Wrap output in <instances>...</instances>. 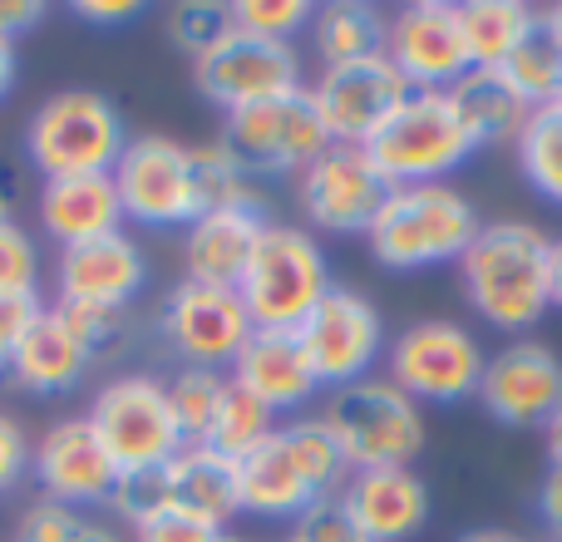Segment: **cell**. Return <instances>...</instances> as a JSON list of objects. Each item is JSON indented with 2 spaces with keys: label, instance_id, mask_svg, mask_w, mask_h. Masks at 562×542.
<instances>
[{
  "label": "cell",
  "instance_id": "6da1fadb",
  "mask_svg": "<svg viewBox=\"0 0 562 542\" xmlns=\"http://www.w3.org/2000/svg\"><path fill=\"white\" fill-rule=\"evenodd\" d=\"M553 237L524 217L484 223L459 257V291L488 330L524 336L553 310Z\"/></svg>",
  "mask_w": 562,
  "mask_h": 542
},
{
  "label": "cell",
  "instance_id": "7a4b0ae2",
  "mask_svg": "<svg viewBox=\"0 0 562 542\" xmlns=\"http://www.w3.org/2000/svg\"><path fill=\"white\" fill-rule=\"evenodd\" d=\"M479 213L454 183H415L390 188L366 247L385 271H429L459 267L469 242L479 237Z\"/></svg>",
  "mask_w": 562,
  "mask_h": 542
},
{
  "label": "cell",
  "instance_id": "3957f363",
  "mask_svg": "<svg viewBox=\"0 0 562 542\" xmlns=\"http://www.w3.org/2000/svg\"><path fill=\"white\" fill-rule=\"evenodd\" d=\"M321 419L336 434L350 474H360V468H415V459L429 444L425 409L385 370L356 380V385L326 389Z\"/></svg>",
  "mask_w": 562,
  "mask_h": 542
},
{
  "label": "cell",
  "instance_id": "277c9868",
  "mask_svg": "<svg viewBox=\"0 0 562 542\" xmlns=\"http://www.w3.org/2000/svg\"><path fill=\"white\" fill-rule=\"evenodd\" d=\"M124 148V114L99 89H59L25 124V158L40 173V183L114 173Z\"/></svg>",
  "mask_w": 562,
  "mask_h": 542
},
{
  "label": "cell",
  "instance_id": "5b68a950",
  "mask_svg": "<svg viewBox=\"0 0 562 542\" xmlns=\"http://www.w3.org/2000/svg\"><path fill=\"white\" fill-rule=\"evenodd\" d=\"M474 154L479 144L449 94H409L395 118L366 144V158L385 188L449 183V173H459Z\"/></svg>",
  "mask_w": 562,
  "mask_h": 542
},
{
  "label": "cell",
  "instance_id": "8992f818",
  "mask_svg": "<svg viewBox=\"0 0 562 542\" xmlns=\"http://www.w3.org/2000/svg\"><path fill=\"white\" fill-rule=\"evenodd\" d=\"M336 286L321 237L296 223H272L247 262L237 296L257 330H301L316 301Z\"/></svg>",
  "mask_w": 562,
  "mask_h": 542
},
{
  "label": "cell",
  "instance_id": "52a82bcc",
  "mask_svg": "<svg viewBox=\"0 0 562 542\" xmlns=\"http://www.w3.org/2000/svg\"><path fill=\"white\" fill-rule=\"evenodd\" d=\"M488 350L464 320L425 316L395 330L385 346V375L415 399L419 409H454L479 399Z\"/></svg>",
  "mask_w": 562,
  "mask_h": 542
},
{
  "label": "cell",
  "instance_id": "ba28073f",
  "mask_svg": "<svg viewBox=\"0 0 562 542\" xmlns=\"http://www.w3.org/2000/svg\"><path fill=\"white\" fill-rule=\"evenodd\" d=\"M114 188L124 203V223L138 227H193L203 213H213V193L203 183L198 148L178 144L168 134L128 138L124 158L114 168Z\"/></svg>",
  "mask_w": 562,
  "mask_h": 542
},
{
  "label": "cell",
  "instance_id": "9c48e42d",
  "mask_svg": "<svg viewBox=\"0 0 562 542\" xmlns=\"http://www.w3.org/2000/svg\"><path fill=\"white\" fill-rule=\"evenodd\" d=\"M85 415L124 474L164 468L183 449V429H178L173 399H168V380L148 375V370L114 375Z\"/></svg>",
  "mask_w": 562,
  "mask_h": 542
},
{
  "label": "cell",
  "instance_id": "30bf717a",
  "mask_svg": "<svg viewBox=\"0 0 562 542\" xmlns=\"http://www.w3.org/2000/svg\"><path fill=\"white\" fill-rule=\"evenodd\" d=\"M301 350H306L311 370H316L321 389H340L356 380L375 375V365H385L390 330L380 306L356 286H330L316 301L306 320L296 330Z\"/></svg>",
  "mask_w": 562,
  "mask_h": 542
},
{
  "label": "cell",
  "instance_id": "8fae6325",
  "mask_svg": "<svg viewBox=\"0 0 562 542\" xmlns=\"http://www.w3.org/2000/svg\"><path fill=\"white\" fill-rule=\"evenodd\" d=\"M223 144L247 163V173H272V178H301L321 154L330 148V134L321 124V109L311 99V84L291 89L267 104L237 109L223 124Z\"/></svg>",
  "mask_w": 562,
  "mask_h": 542
},
{
  "label": "cell",
  "instance_id": "7c38bea8",
  "mask_svg": "<svg viewBox=\"0 0 562 542\" xmlns=\"http://www.w3.org/2000/svg\"><path fill=\"white\" fill-rule=\"evenodd\" d=\"M193 84L213 109L237 114V109L267 104V99L301 89V55L296 45H281V39H262L252 30L227 25V35L207 55L193 59Z\"/></svg>",
  "mask_w": 562,
  "mask_h": 542
},
{
  "label": "cell",
  "instance_id": "4fadbf2b",
  "mask_svg": "<svg viewBox=\"0 0 562 542\" xmlns=\"http://www.w3.org/2000/svg\"><path fill=\"white\" fill-rule=\"evenodd\" d=\"M158 330L173 346L183 365L198 370H233L243 346L252 340V316L233 286H207V281H178L158 310Z\"/></svg>",
  "mask_w": 562,
  "mask_h": 542
},
{
  "label": "cell",
  "instance_id": "5bb4252c",
  "mask_svg": "<svg viewBox=\"0 0 562 542\" xmlns=\"http://www.w3.org/2000/svg\"><path fill=\"white\" fill-rule=\"evenodd\" d=\"M390 65L415 94H449L469 75V45L459 30V0H409L390 15Z\"/></svg>",
  "mask_w": 562,
  "mask_h": 542
},
{
  "label": "cell",
  "instance_id": "9a60e30c",
  "mask_svg": "<svg viewBox=\"0 0 562 542\" xmlns=\"http://www.w3.org/2000/svg\"><path fill=\"white\" fill-rule=\"evenodd\" d=\"M562 405V355L548 340L518 336L498 346L479 380V409L504 429H543Z\"/></svg>",
  "mask_w": 562,
  "mask_h": 542
},
{
  "label": "cell",
  "instance_id": "2e32d148",
  "mask_svg": "<svg viewBox=\"0 0 562 542\" xmlns=\"http://www.w3.org/2000/svg\"><path fill=\"white\" fill-rule=\"evenodd\" d=\"M409 94L415 89L390 65V55H370V59H356V65H330L311 84V99L321 109V124H326L330 144H350V148H366L395 118V109Z\"/></svg>",
  "mask_w": 562,
  "mask_h": 542
},
{
  "label": "cell",
  "instance_id": "e0dca14e",
  "mask_svg": "<svg viewBox=\"0 0 562 542\" xmlns=\"http://www.w3.org/2000/svg\"><path fill=\"white\" fill-rule=\"evenodd\" d=\"M385 193L390 188L380 183L366 148H350V144H330L296 178L301 217H306L311 233H326V237H366Z\"/></svg>",
  "mask_w": 562,
  "mask_h": 542
},
{
  "label": "cell",
  "instance_id": "ac0fdd59",
  "mask_svg": "<svg viewBox=\"0 0 562 542\" xmlns=\"http://www.w3.org/2000/svg\"><path fill=\"white\" fill-rule=\"evenodd\" d=\"M30 474L40 484V498H55L79 513V508H109L124 468L94 434L89 415H69L45 429V439L30 454Z\"/></svg>",
  "mask_w": 562,
  "mask_h": 542
},
{
  "label": "cell",
  "instance_id": "d6986e66",
  "mask_svg": "<svg viewBox=\"0 0 562 542\" xmlns=\"http://www.w3.org/2000/svg\"><path fill=\"white\" fill-rule=\"evenodd\" d=\"M272 207L267 197L257 193H243V197H227L217 203L213 213H203L193 227L183 233V267H188V281H207V286H233L243 281L247 262H252L257 242L262 233L272 227Z\"/></svg>",
  "mask_w": 562,
  "mask_h": 542
},
{
  "label": "cell",
  "instance_id": "ffe728a7",
  "mask_svg": "<svg viewBox=\"0 0 562 542\" xmlns=\"http://www.w3.org/2000/svg\"><path fill=\"white\" fill-rule=\"evenodd\" d=\"M148 286V257L128 233H109L94 242L65 247L55 262V301L65 306L124 310Z\"/></svg>",
  "mask_w": 562,
  "mask_h": 542
},
{
  "label": "cell",
  "instance_id": "44dd1931",
  "mask_svg": "<svg viewBox=\"0 0 562 542\" xmlns=\"http://www.w3.org/2000/svg\"><path fill=\"white\" fill-rule=\"evenodd\" d=\"M340 504L366 542H409L429 528V484L415 468H360L346 478Z\"/></svg>",
  "mask_w": 562,
  "mask_h": 542
},
{
  "label": "cell",
  "instance_id": "7402d4cb",
  "mask_svg": "<svg viewBox=\"0 0 562 542\" xmlns=\"http://www.w3.org/2000/svg\"><path fill=\"white\" fill-rule=\"evenodd\" d=\"M233 385H243L247 395H257L267 409L281 419H296L301 409L316 405L321 380L311 370L306 350H301L296 330H252V340L243 346V355L233 360Z\"/></svg>",
  "mask_w": 562,
  "mask_h": 542
},
{
  "label": "cell",
  "instance_id": "603a6c76",
  "mask_svg": "<svg viewBox=\"0 0 562 542\" xmlns=\"http://www.w3.org/2000/svg\"><path fill=\"white\" fill-rule=\"evenodd\" d=\"M35 213L49 242H59V252L79 242H94V237H109V233H124V203H119L114 173L49 178L35 193Z\"/></svg>",
  "mask_w": 562,
  "mask_h": 542
},
{
  "label": "cell",
  "instance_id": "cb8c5ba5",
  "mask_svg": "<svg viewBox=\"0 0 562 542\" xmlns=\"http://www.w3.org/2000/svg\"><path fill=\"white\" fill-rule=\"evenodd\" d=\"M89 365H94V355H89V346L75 336V326L59 316V306H45L35 326L25 330V340L15 346L5 375L15 380L25 395L55 399V395H69V389L89 375Z\"/></svg>",
  "mask_w": 562,
  "mask_h": 542
},
{
  "label": "cell",
  "instance_id": "d4e9b609",
  "mask_svg": "<svg viewBox=\"0 0 562 542\" xmlns=\"http://www.w3.org/2000/svg\"><path fill=\"white\" fill-rule=\"evenodd\" d=\"M237 494H243V513L262 518V523H296L321 498L311 488V478L301 474L286 439H281V425L267 444H257L247 459H237Z\"/></svg>",
  "mask_w": 562,
  "mask_h": 542
},
{
  "label": "cell",
  "instance_id": "484cf974",
  "mask_svg": "<svg viewBox=\"0 0 562 542\" xmlns=\"http://www.w3.org/2000/svg\"><path fill=\"white\" fill-rule=\"evenodd\" d=\"M168 494L173 504L203 513L207 523L233 528L243 518V494H237V459L217 454L213 444H183L168 459Z\"/></svg>",
  "mask_w": 562,
  "mask_h": 542
},
{
  "label": "cell",
  "instance_id": "4316f807",
  "mask_svg": "<svg viewBox=\"0 0 562 542\" xmlns=\"http://www.w3.org/2000/svg\"><path fill=\"white\" fill-rule=\"evenodd\" d=\"M459 30L469 45V65L498 69L543 30V15L528 0H459Z\"/></svg>",
  "mask_w": 562,
  "mask_h": 542
},
{
  "label": "cell",
  "instance_id": "83f0119b",
  "mask_svg": "<svg viewBox=\"0 0 562 542\" xmlns=\"http://www.w3.org/2000/svg\"><path fill=\"white\" fill-rule=\"evenodd\" d=\"M385 35H390V15L380 5H370V0H326L311 15V49H316L321 69L385 55Z\"/></svg>",
  "mask_w": 562,
  "mask_h": 542
},
{
  "label": "cell",
  "instance_id": "f1b7e54d",
  "mask_svg": "<svg viewBox=\"0 0 562 542\" xmlns=\"http://www.w3.org/2000/svg\"><path fill=\"white\" fill-rule=\"evenodd\" d=\"M449 99L459 104V114H464L479 148L518 144V134H524L528 118H533V109L518 99V89L508 84L498 69H469V75L449 89Z\"/></svg>",
  "mask_w": 562,
  "mask_h": 542
},
{
  "label": "cell",
  "instance_id": "f546056e",
  "mask_svg": "<svg viewBox=\"0 0 562 542\" xmlns=\"http://www.w3.org/2000/svg\"><path fill=\"white\" fill-rule=\"evenodd\" d=\"M281 439H286V449L296 454L301 474L311 478V488H316L321 498L340 494L350 478V464L346 454H340L336 434L326 429V419L321 415H296V419H281Z\"/></svg>",
  "mask_w": 562,
  "mask_h": 542
},
{
  "label": "cell",
  "instance_id": "4dcf8cb0",
  "mask_svg": "<svg viewBox=\"0 0 562 542\" xmlns=\"http://www.w3.org/2000/svg\"><path fill=\"white\" fill-rule=\"evenodd\" d=\"M227 389H233V375H223V370H198V365H183L173 380H168V399H173L183 444H207Z\"/></svg>",
  "mask_w": 562,
  "mask_h": 542
},
{
  "label": "cell",
  "instance_id": "1f68e13d",
  "mask_svg": "<svg viewBox=\"0 0 562 542\" xmlns=\"http://www.w3.org/2000/svg\"><path fill=\"white\" fill-rule=\"evenodd\" d=\"M514 148H518V168H524L528 188L538 197H548L553 207H562V109L558 104L538 109Z\"/></svg>",
  "mask_w": 562,
  "mask_h": 542
},
{
  "label": "cell",
  "instance_id": "d6a6232c",
  "mask_svg": "<svg viewBox=\"0 0 562 542\" xmlns=\"http://www.w3.org/2000/svg\"><path fill=\"white\" fill-rule=\"evenodd\" d=\"M277 425L281 419L262 405V399L247 395L243 385H233L223 399V409H217V425H213V434H207V444L227 459H247L257 444H267V439L277 434Z\"/></svg>",
  "mask_w": 562,
  "mask_h": 542
},
{
  "label": "cell",
  "instance_id": "836d02e7",
  "mask_svg": "<svg viewBox=\"0 0 562 542\" xmlns=\"http://www.w3.org/2000/svg\"><path fill=\"white\" fill-rule=\"evenodd\" d=\"M498 75L508 79V84L518 89V99H524L528 109H548L558 104V89H562V55L553 45H548V35L538 30L533 39H528L524 49H518L508 65H498Z\"/></svg>",
  "mask_w": 562,
  "mask_h": 542
},
{
  "label": "cell",
  "instance_id": "e575fe53",
  "mask_svg": "<svg viewBox=\"0 0 562 542\" xmlns=\"http://www.w3.org/2000/svg\"><path fill=\"white\" fill-rule=\"evenodd\" d=\"M233 15H227L223 0H178V5L164 10V35L173 49H183L188 59L207 55L217 39L227 35Z\"/></svg>",
  "mask_w": 562,
  "mask_h": 542
},
{
  "label": "cell",
  "instance_id": "d590c367",
  "mask_svg": "<svg viewBox=\"0 0 562 542\" xmlns=\"http://www.w3.org/2000/svg\"><path fill=\"white\" fill-rule=\"evenodd\" d=\"M227 15H233L237 30H252V35H262V39L291 45L301 30H311L316 0H233Z\"/></svg>",
  "mask_w": 562,
  "mask_h": 542
},
{
  "label": "cell",
  "instance_id": "8d00e7d4",
  "mask_svg": "<svg viewBox=\"0 0 562 542\" xmlns=\"http://www.w3.org/2000/svg\"><path fill=\"white\" fill-rule=\"evenodd\" d=\"M0 296H40V247L15 217L0 223Z\"/></svg>",
  "mask_w": 562,
  "mask_h": 542
},
{
  "label": "cell",
  "instance_id": "74e56055",
  "mask_svg": "<svg viewBox=\"0 0 562 542\" xmlns=\"http://www.w3.org/2000/svg\"><path fill=\"white\" fill-rule=\"evenodd\" d=\"M164 468H168V464H164ZM164 468H138V474H124V478H119V488H114V498H109V508H114V513L124 518L128 528H138L144 518H154L164 504H173Z\"/></svg>",
  "mask_w": 562,
  "mask_h": 542
},
{
  "label": "cell",
  "instance_id": "f35d334b",
  "mask_svg": "<svg viewBox=\"0 0 562 542\" xmlns=\"http://www.w3.org/2000/svg\"><path fill=\"white\" fill-rule=\"evenodd\" d=\"M227 528L207 523L203 513H193V508L183 504H164L154 518H144V523L134 528V542H217Z\"/></svg>",
  "mask_w": 562,
  "mask_h": 542
},
{
  "label": "cell",
  "instance_id": "ab89813d",
  "mask_svg": "<svg viewBox=\"0 0 562 542\" xmlns=\"http://www.w3.org/2000/svg\"><path fill=\"white\" fill-rule=\"evenodd\" d=\"M286 542H366V533L356 528V518L346 513L340 494L330 498H316L306 513L291 523V538Z\"/></svg>",
  "mask_w": 562,
  "mask_h": 542
},
{
  "label": "cell",
  "instance_id": "60d3db41",
  "mask_svg": "<svg viewBox=\"0 0 562 542\" xmlns=\"http://www.w3.org/2000/svg\"><path fill=\"white\" fill-rule=\"evenodd\" d=\"M85 528V518L75 508L55 504V498H35V504L20 513L15 542H75V533Z\"/></svg>",
  "mask_w": 562,
  "mask_h": 542
},
{
  "label": "cell",
  "instance_id": "b9f144b4",
  "mask_svg": "<svg viewBox=\"0 0 562 542\" xmlns=\"http://www.w3.org/2000/svg\"><path fill=\"white\" fill-rule=\"evenodd\" d=\"M59 316L75 326V336L89 346V355L104 360L109 350L124 340V310H99V306H65V301H55Z\"/></svg>",
  "mask_w": 562,
  "mask_h": 542
},
{
  "label": "cell",
  "instance_id": "7bdbcfd3",
  "mask_svg": "<svg viewBox=\"0 0 562 542\" xmlns=\"http://www.w3.org/2000/svg\"><path fill=\"white\" fill-rule=\"evenodd\" d=\"M45 310V296H0V375H5L15 346L25 340V330L40 320Z\"/></svg>",
  "mask_w": 562,
  "mask_h": 542
},
{
  "label": "cell",
  "instance_id": "ee69618b",
  "mask_svg": "<svg viewBox=\"0 0 562 542\" xmlns=\"http://www.w3.org/2000/svg\"><path fill=\"white\" fill-rule=\"evenodd\" d=\"M30 454H35V444L25 439V429L10 415H0V494H10L30 474Z\"/></svg>",
  "mask_w": 562,
  "mask_h": 542
},
{
  "label": "cell",
  "instance_id": "f6af8a7d",
  "mask_svg": "<svg viewBox=\"0 0 562 542\" xmlns=\"http://www.w3.org/2000/svg\"><path fill=\"white\" fill-rule=\"evenodd\" d=\"M144 10V0H75L69 15L85 20V25H134Z\"/></svg>",
  "mask_w": 562,
  "mask_h": 542
},
{
  "label": "cell",
  "instance_id": "bcb514c9",
  "mask_svg": "<svg viewBox=\"0 0 562 542\" xmlns=\"http://www.w3.org/2000/svg\"><path fill=\"white\" fill-rule=\"evenodd\" d=\"M45 15H49L45 0H0V39H5V45H15V39L30 35V30H35Z\"/></svg>",
  "mask_w": 562,
  "mask_h": 542
},
{
  "label": "cell",
  "instance_id": "7dc6e473",
  "mask_svg": "<svg viewBox=\"0 0 562 542\" xmlns=\"http://www.w3.org/2000/svg\"><path fill=\"white\" fill-rule=\"evenodd\" d=\"M538 523L548 528V538L562 542V464H548V474L538 478Z\"/></svg>",
  "mask_w": 562,
  "mask_h": 542
},
{
  "label": "cell",
  "instance_id": "c3c4849f",
  "mask_svg": "<svg viewBox=\"0 0 562 542\" xmlns=\"http://www.w3.org/2000/svg\"><path fill=\"white\" fill-rule=\"evenodd\" d=\"M15 75H20V59H15V45H5L0 39V99L15 89Z\"/></svg>",
  "mask_w": 562,
  "mask_h": 542
},
{
  "label": "cell",
  "instance_id": "681fc988",
  "mask_svg": "<svg viewBox=\"0 0 562 542\" xmlns=\"http://www.w3.org/2000/svg\"><path fill=\"white\" fill-rule=\"evenodd\" d=\"M543 449H548V464H562V405H558V415L543 425Z\"/></svg>",
  "mask_w": 562,
  "mask_h": 542
},
{
  "label": "cell",
  "instance_id": "f907efd6",
  "mask_svg": "<svg viewBox=\"0 0 562 542\" xmlns=\"http://www.w3.org/2000/svg\"><path fill=\"white\" fill-rule=\"evenodd\" d=\"M454 542H524V538L508 533V528H469V533H459Z\"/></svg>",
  "mask_w": 562,
  "mask_h": 542
},
{
  "label": "cell",
  "instance_id": "816d5d0a",
  "mask_svg": "<svg viewBox=\"0 0 562 542\" xmlns=\"http://www.w3.org/2000/svg\"><path fill=\"white\" fill-rule=\"evenodd\" d=\"M543 35H548V45H553L558 55H562V0L543 10Z\"/></svg>",
  "mask_w": 562,
  "mask_h": 542
},
{
  "label": "cell",
  "instance_id": "f5cc1de1",
  "mask_svg": "<svg viewBox=\"0 0 562 542\" xmlns=\"http://www.w3.org/2000/svg\"><path fill=\"white\" fill-rule=\"evenodd\" d=\"M75 542H124V538H119L109 523H85V528L75 533Z\"/></svg>",
  "mask_w": 562,
  "mask_h": 542
},
{
  "label": "cell",
  "instance_id": "db71d44e",
  "mask_svg": "<svg viewBox=\"0 0 562 542\" xmlns=\"http://www.w3.org/2000/svg\"><path fill=\"white\" fill-rule=\"evenodd\" d=\"M548 271H553V306L562 310V237H553V267Z\"/></svg>",
  "mask_w": 562,
  "mask_h": 542
},
{
  "label": "cell",
  "instance_id": "11a10c76",
  "mask_svg": "<svg viewBox=\"0 0 562 542\" xmlns=\"http://www.w3.org/2000/svg\"><path fill=\"white\" fill-rule=\"evenodd\" d=\"M0 223H10V193H5V183H0Z\"/></svg>",
  "mask_w": 562,
  "mask_h": 542
},
{
  "label": "cell",
  "instance_id": "9f6ffc18",
  "mask_svg": "<svg viewBox=\"0 0 562 542\" xmlns=\"http://www.w3.org/2000/svg\"><path fill=\"white\" fill-rule=\"evenodd\" d=\"M217 542H243V538H233V533H223V538H217Z\"/></svg>",
  "mask_w": 562,
  "mask_h": 542
},
{
  "label": "cell",
  "instance_id": "6f0895ef",
  "mask_svg": "<svg viewBox=\"0 0 562 542\" xmlns=\"http://www.w3.org/2000/svg\"><path fill=\"white\" fill-rule=\"evenodd\" d=\"M558 109H562V89H558Z\"/></svg>",
  "mask_w": 562,
  "mask_h": 542
},
{
  "label": "cell",
  "instance_id": "680465c9",
  "mask_svg": "<svg viewBox=\"0 0 562 542\" xmlns=\"http://www.w3.org/2000/svg\"><path fill=\"white\" fill-rule=\"evenodd\" d=\"M543 542H558V538H543Z\"/></svg>",
  "mask_w": 562,
  "mask_h": 542
},
{
  "label": "cell",
  "instance_id": "91938a15",
  "mask_svg": "<svg viewBox=\"0 0 562 542\" xmlns=\"http://www.w3.org/2000/svg\"><path fill=\"white\" fill-rule=\"evenodd\" d=\"M281 542H286V538H281Z\"/></svg>",
  "mask_w": 562,
  "mask_h": 542
}]
</instances>
